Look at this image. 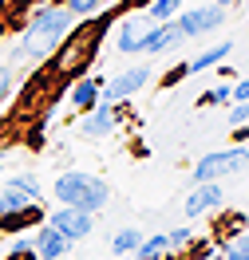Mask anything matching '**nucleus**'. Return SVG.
Listing matches in <instances>:
<instances>
[{
  "mask_svg": "<svg viewBox=\"0 0 249 260\" xmlns=\"http://www.w3.org/2000/svg\"><path fill=\"white\" fill-rule=\"evenodd\" d=\"M166 244H170V248H190V244H194V229L174 225L170 233H166Z\"/></svg>",
  "mask_w": 249,
  "mask_h": 260,
  "instance_id": "nucleus-21",
  "label": "nucleus"
},
{
  "mask_svg": "<svg viewBox=\"0 0 249 260\" xmlns=\"http://www.w3.org/2000/svg\"><path fill=\"white\" fill-rule=\"evenodd\" d=\"M226 201V193H222V185L217 181H198L194 185V193H186V217H202V213H210V209H217Z\"/></svg>",
  "mask_w": 249,
  "mask_h": 260,
  "instance_id": "nucleus-9",
  "label": "nucleus"
},
{
  "mask_svg": "<svg viewBox=\"0 0 249 260\" xmlns=\"http://www.w3.org/2000/svg\"><path fill=\"white\" fill-rule=\"evenodd\" d=\"M99 91H103V79L87 75V79L71 83V91H67V103H71L75 111H91V107L99 103Z\"/></svg>",
  "mask_w": 249,
  "mask_h": 260,
  "instance_id": "nucleus-12",
  "label": "nucleus"
},
{
  "mask_svg": "<svg viewBox=\"0 0 249 260\" xmlns=\"http://www.w3.org/2000/svg\"><path fill=\"white\" fill-rule=\"evenodd\" d=\"M143 16H131L123 28H119V40H115V48L123 51V55H134V51H143Z\"/></svg>",
  "mask_w": 249,
  "mask_h": 260,
  "instance_id": "nucleus-13",
  "label": "nucleus"
},
{
  "mask_svg": "<svg viewBox=\"0 0 249 260\" xmlns=\"http://www.w3.org/2000/svg\"><path fill=\"white\" fill-rule=\"evenodd\" d=\"M222 260H249V237H245V225L233 229V237L226 241V248H222Z\"/></svg>",
  "mask_w": 249,
  "mask_h": 260,
  "instance_id": "nucleus-17",
  "label": "nucleus"
},
{
  "mask_svg": "<svg viewBox=\"0 0 249 260\" xmlns=\"http://www.w3.org/2000/svg\"><path fill=\"white\" fill-rule=\"evenodd\" d=\"M178 4H182V0H150L147 4V20L150 24H166V20L178 16Z\"/></svg>",
  "mask_w": 249,
  "mask_h": 260,
  "instance_id": "nucleus-18",
  "label": "nucleus"
},
{
  "mask_svg": "<svg viewBox=\"0 0 249 260\" xmlns=\"http://www.w3.org/2000/svg\"><path fill=\"white\" fill-rule=\"evenodd\" d=\"M0 174H4V162H0Z\"/></svg>",
  "mask_w": 249,
  "mask_h": 260,
  "instance_id": "nucleus-28",
  "label": "nucleus"
},
{
  "mask_svg": "<svg viewBox=\"0 0 249 260\" xmlns=\"http://www.w3.org/2000/svg\"><path fill=\"white\" fill-rule=\"evenodd\" d=\"M28 252H32V237L12 233V244H8V252H4V256H28Z\"/></svg>",
  "mask_w": 249,
  "mask_h": 260,
  "instance_id": "nucleus-22",
  "label": "nucleus"
},
{
  "mask_svg": "<svg viewBox=\"0 0 249 260\" xmlns=\"http://www.w3.org/2000/svg\"><path fill=\"white\" fill-rule=\"evenodd\" d=\"M245 99H249V79L241 75V79H237V87H230V103H245Z\"/></svg>",
  "mask_w": 249,
  "mask_h": 260,
  "instance_id": "nucleus-25",
  "label": "nucleus"
},
{
  "mask_svg": "<svg viewBox=\"0 0 249 260\" xmlns=\"http://www.w3.org/2000/svg\"><path fill=\"white\" fill-rule=\"evenodd\" d=\"M44 205L40 201H28L24 209H16V213H0V233H28L32 225H44Z\"/></svg>",
  "mask_w": 249,
  "mask_h": 260,
  "instance_id": "nucleus-10",
  "label": "nucleus"
},
{
  "mask_svg": "<svg viewBox=\"0 0 249 260\" xmlns=\"http://www.w3.org/2000/svg\"><path fill=\"white\" fill-rule=\"evenodd\" d=\"M222 103H230V87H210V91H202V107H222Z\"/></svg>",
  "mask_w": 249,
  "mask_h": 260,
  "instance_id": "nucleus-23",
  "label": "nucleus"
},
{
  "mask_svg": "<svg viewBox=\"0 0 249 260\" xmlns=\"http://www.w3.org/2000/svg\"><path fill=\"white\" fill-rule=\"evenodd\" d=\"M71 12H67L64 4H48V8H40L32 20H28V32H24V55H44V51H51L60 40L67 36V28H71Z\"/></svg>",
  "mask_w": 249,
  "mask_h": 260,
  "instance_id": "nucleus-2",
  "label": "nucleus"
},
{
  "mask_svg": "<svg viewBox=\"0 0 249 260\" xmlns=\"http://www.w3.org/2000/svg\"><path fill=\"white\" fill-rule=\"evenodd\" d=\"M12 95V67H0V103Z\"/></svg>",
  "mask_w": 249,
  "mask_h": 260,
  "instance_id": "nucleus-26",
  "label": "nucleus"
},
{
  "mask_svg": "<svg viewBox=\"0 0 249 260\" xmlns=\"http://www.w3.org/2000/svg\"><path fill=\"white\" fill-rule=\"evenodd\" d=\"M222 20H226V8H217V4H202V8H186L182 16H174V28H178L182 40H190V36H210Z\"/></svg>",
  "mask_w": 249,
  "mask_h": 260,
  "instance_id": "nucleus-5",
  "label": "nucleus"
},
{
  "mask_svg": "<svg viewBox=\"0 0 249 260\" xmlns=\"http://www.w3.org/2000/svg\"><path fill=\"white\" fill-rule=\"evenodd\" d=\"M178 40H182V36L174 28V20H166V24H154V28L143 36V51H147V55H162V51H170Z\"/></svg>",
  "mask_w": 249,
  "mask_h": 260,
  "instance_id": "nucleus-11",
  "label": "nucleus"
},
{
  "mask_svg": "<svg viewBox=\"0 0 249 260\" xmlns=\"http://www.w3.org/2000/svg\"><path fill=\"white\" fill-rule=\"evenodd\" d=\"M44 225H51L60 237H67V241H87L91 233H95V213H83V209H67V205H60V209H51L48 217H44Z\"/></svg>",
  "mask_w": 249,
  "mask_h": 260,
  "instance_id": "nucleus-4",
  "label": "nucleus"
},
{
  "mask_svg": "<svg viewBox=\"0 0 249 260\" xmlns=\"http://www.w3.org/2000/svg\"><path fill=\"white\" fill-rule=\"evenodd\" d=\"M51 197L67 205V209H83V213H99L107 201H111V185L87 170H64L56 185H51Z\"/></svg>",
  "mask_w": 249,
  "mask_h": 260,
  "instance_id": "nucleus-1",
  "label": "nucleus"
},
{
  "mask_svg": "<svg viewBox=\"0 0 249 260\" xmlns=\"http://www.w3.org/2000/svg\"><path fill=\"white\" fill-rule=\"evenodd\" d=\"M60 260H71V256H60Z\"/></svg>",
  "mask_w": 249,
  "mask_h": 260,
  "instance_id": "nucleus-30",
  "label": "nucleus"
},
{
  "mask_svg": "<svg viewBox=\"0 0 249 260\" xmlns=\"http://www.w3.org/2000/svg\"><path fill=\"white\" fill-rule=\"evenodd\" d=\"M115 126H119L115 103H95L91 111H83V122H79V130L87 138H103V134H111Z\"/></svg>",
  "mask_w": 249,
  "mask_h": 260,
  "instance_id": "nucleus-8",
  "label": "nucleus"
},
{
  "mask_svg": "<svg viewBox=\"0 0 249 260\" xmlns=\"http://www.w3.org/2000/svg\"><path fill=\"white\" fill-rule=\"evenodd\" d=\"M32 256H36V260H60V256H71V241H67V237H60L51 225H36Z\"/></svg>",
  "mask_w": 249,
  "mask_h": 260,
  "instance_id": "nucleus-7",
  "label": "nucleus"
},
{
  "mask_svg": "<svg viewBox=\"0 0 249 260\" xmlns=\"http://www.w3.org/2000/svg\"><path fill=\"white\" fill-rule=\"evenodd\" d=\"M233 51V44H214V48H206L202 55H194L190 63H186V75H198V71H210L214 63H222L226 55Z\"/></svg>",
  "mask_w": 249,
  "mask_h": 260,
  "instance_id": "nucleus-14",
  "label": "nucleus"
},
{
  "mask_svg": "<svg viewBox=\"0 0 249 260\" xmlns=\"http://www.w3.org/2000/svg\"><path fill=\"white\" fill-rule=\"evenodd\" d=\"M241 170H245V146L214 150V154H206L194 166V185L198 181H222V178H230V174H241Z\"/></svg>",
  "mask_w": 249,
  "mask_h": 260,
  "instance_id": "nucleus-3",
  "label": "nucleus"
},
{
  "mask_svg": "<svg viewBox=\"0 0 249 260\" xmlns=\"http://www.w3.org/2000/svg\"><path fill=\"white\" fill-rule=\"evenodd\" d=\"M0 260H4V248H0Z\"/></svg>",
  "mask_w": 249,
  "mask_h": 260,
  "instance_id": "nucleus-29",
  "label": "nucleus"
},
{
  "mask_svg": "<svg viewBox=\"0 0 249 260\" xmlns=\"http://www.w3.org/2000/svg\"><path fill=\"white\" fill-rule=\"evenodd\" d=\"M147 83H150V67H127V71H119L115 79L99 91V103H123L134 91H143Z\"/></svg>",
  "mask_w": 249,
  "mask_h": 260,
  "instance_id": "nucleus-6",
  "label": "nucleus"
},
{
  "mask_svg": "<svg viewBox=\"0 0 249 260\" xmlns=\"http://www.w3.org/2000/svg\"><path fill=\"white\" fill-rule=\"evenodd\" d=\"M139 241H143V233L134 225H127V229H119L115 237H111V248H115V256H131L134 248H139Z\"/></svg>",
  "mask_w": 249,
  "mask_h": 260,
  "instance_id": "nucleus-16",
  "label": "nucleus"
},
{
  "mask_svg": "<svg viewBox=\"0 0 249 260\" xmlns=\"http://www.w3.org/2000/svg\"><path fill=\"white\" fill-rule=\"evenodd\" d=\"M8 185H12V189H20L28 201H40V197H44V185H40V178H36V174H16V178H8Z\"/></svg>",
  "mask_w": 249,
  "mask_h": 260,
  "instance_id": "nucleus-19",
  "label": "nucleus"
},
{
  "mask_svg": "<svg viewBox=\"0 0 249 260\" xmlns=\"http://www.w3.org/2000/svg\"><path fill=\"white\" fill-rule=\"evenodd\" d=\"M64 8L71 16H79V20H91V16L103 12V0H64Z\"/></svg>",
  "mask_w": 249,
  "mask_h": 260,
  "instance_id": "nucleus-20",
  "label": "nucleus"
},
{
  "mask_svg": "<svg viewBox=\"0 0 249 260\" xmlns=\"http://www.w3.org/2000/svg\"><path fill=\"white\" fill-rule=\"evenodd\" d=\"M217 8H230V4H241V0H214Z\"/></svg>",
  "mask_w": 249,
  "mask_h": 260,
  "instance_id": "nucleus-27",
  "label": "nucleus"
},
{
  "mask_svg": "<svg viewBox=\"0 0 249 260\" xmlns=\"http://www.w3.org/2000/svg\"><path fill=\"white\" fill-rule=\"evenodd\" d=\"M245 118H249V107L245 103H233L230 107V126H245Z\"/></svg>",
  "mask_w": 249,
  "mask_h": 260,
  "instance_id": "nucleus-24",
  "label": "nucleus"
},
{
  "mask_svg": "<svg viewBox=\"0 0 249 260\" xmlns=\"http://www.w3.org/2000/svg\"><path fill=\"white\" fill-rule=\"evenodd\" d=\"M131 256H134V260H166V256H170L166 233H158V237H143V241H139V248H134Z\"/></svg>",
  "mask_w": 249,
  "mask_h": 260,
  "instance_id": "nucleus-15",
  "label": "nucleus"
}]
</instances>
